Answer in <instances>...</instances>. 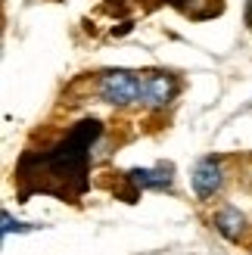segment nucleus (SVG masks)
Here are the masks:
<instances>
[{"label":"nucleus","instance_id":"nucleus-7","mask_svg":"<svg viewBox=\"0 0 252 255\" xmlns=\"http://www.w3.org/2000/svg\"><path fill=\"white\" fill-rule=\"evenodd\" d=\"M165 3H174V6H181L184 12H187V9H190V6H187V3H184V0H165ZM190 3H193V0H190ZM196 3H199V0H196Z\"/></svg>","mask_w":252,"mask_h":255},{"label":"nucleus","instance_id":"nucleus-4","mask_svg":"<svg viewBox=\"0 0 252 255\" xmlns=\"http://www.w3.org/2000/svg\"><path fill=\"white\" fill-rule=\"evenodd\" d=\"M212 227L228 240V243H243L246 234H249V218L237 209V206H221L215 215H212Z\"/></svg>","mask_w":252,"mask_h":255},{"label":"nucleus","instance_id":"nucleus-3","mask_svg":"<svg viewBox=\"0 0 252 255\" xmlns=\"http://www.w3.org/2000/svg\"><path fill=\"white\" fill-rule=\"evenodd\" d=\"M178 97V78L168 72H146L143 87V109H165Z\"/></svg>","mask_w":252,"mask_h":255},{"label":"nucleus","instance_id":"nucleus-6","mask_svg":"<svg viewBox=\"0 0 252 255\" xmlns=\"http://www.w3.org/2000/svg\"><path fill=\"white\" fill-rule=\"evenodd\" d=\"M16 227H19V231H28V227L19 224V221H16ZM3 234H12V218H9V212H3Z\"/></svg>","mask_w":252,"mask_h":255},{"label":"nucleus","instance_id":"nucleus-1","mask_svg":"<svg viewBox=\"0 0 252 255\" xmlns=\"http://www.w3.org/2000/svg\"><path fill=\"white\" fill-rule=\"evenodd\" d=\"M143 87H146V72L109 69L97 78V97L116 109H128V106L143 109Z\"/></svg>","mask_w":252,"mask_h":255},{"label":"nucleus","instance_id":"nucleus-5","mask_svg":"<svg viewBox=\"0 0 252 255\" xmlns=\"http://www.w3.org/2000/svg\"><path fill=\"white\" fill-rule=\"evenodd\" d=\"M174 168L171 165H156V168H134L128 171V181L140 190H171V181H174Z\"/></svg>","mask_w":252,"mask_h":255},{"label":"nucleus","instance_id":"nucleus-2","mask_svg":"<svg viewBox=\"0 0 252 255\" xmlns=\"http://www.w3.org/2000/svg\"><path fill=\"white\" fill-rule=\"evenodd\" d=\"M190 184H193V193H196L199 202H212L215 196H221L224 184H228L224 159H221V156H203V159L193 165Z\"/></svg>","mask_w":252,"mask_h":255}]
</instances>
